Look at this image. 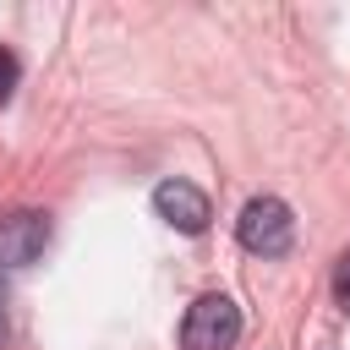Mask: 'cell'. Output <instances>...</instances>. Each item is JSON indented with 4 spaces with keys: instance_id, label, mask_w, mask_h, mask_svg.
Wrapping results in <instances>:
<instances>
[{
    "instance_id": "obj_1",
    "label": "cell",
    "mask_w": 350,
    "mask_h": 350,
    "mask_svg": "<svg viewBox=\"0 0 350 350\" xmlns=\"http://www.w3.org/2000/svg\"><path fill=\"white\" fill-rule=\"evenodd\" d=\"M241 339V306L219 290L197 295L180 317V350H235Z\"/></svg>"
},
{
    "instance_id": "obj_2",
    "label": "cell",
    "mask_w": 350,
    "mask_h": 350,
    "mask_svg": "<svg viewBox=\"0 0 350 350\" xmlns=\"http://www.w3.org/2000/svg\"><path fill=\"white\" fill-rule=\"evenodd\" d=\"M235 241L252 252V257H284L290 241H295V219L279 197H252L235 219Z\"/></svg>"
},
{
    "instance_id": "obj_3",
    "label": "cell",
    "mask_w": 350,
    "mask_h": 350,
    "mask_svg": "<svg viewBox=\"0 0 350 350\" xmlns=\"http://www.w3.org/2000/svg\"><path fill=\"white\" fill-rule=\"evenodd\" d=\"M153 213H159L170 230H180V235H202V230H208V219H213V202H208V191H202V186H191V180L170 175V180H159V186H153Z\"/></svg>"
},
{
    "instance_id": "obj_4",
    "label": "cell",
    "mask_w": 350,
    "mask_h": 350,
    "mask_svg": "<svg viewBox=\"0 0 350 350\" xmlns=\"http://www.w3.org/2000/svg\"><path fill=\"white\" fill-rule=\"evenodd\" d=\"M49 246V213L38 208H11L0 213V268H33Z\"/></svg>"
},
{
    "instance_id": "obj_5",
    "label": "cell",
    "mask_w": 350,
    "mask_h": 350,
    "mask_svg": "<svg viewBox=\"0 0 350 350\" xmlns=\"http://www.w3.org/2000/svg\"><path fill=\"white\" fill-rule=\"evenodd\" d=\"M16 82H22V66H16V55H11V49H0V104L16 93Z\"/></svg>"
},
{
    "instance_id": "obj_6",
    "label": "cell",
    "mask_w": 350,
    "mask_h": 350,
    "mask_svg": "<svg viewBox=\"0 0 350 350\" xmlns=\"http://www.w3.org/2000/svg\"><path fill=\"white\" fill-rule=\"evenodd\" d=\"M334 301H339V312H350V246H345V257L334 268Z\"/></svg>"
},
{
    "instance_id": "obj_7",
    "label": "cell",
    "mask_w": 350,
    "mask_h": 350,
    "mask_svg": "<svg viewBox=\"0 0 350 350\" xmlns=\"http://www.w3.org/2000/svg\"><path fill=\"white\" fill-rule=\"evenodd\" d=\"M5 306H11V290H5V268H0V350L11 345V317H5Z\"/></svg>"
}]
</instances>
